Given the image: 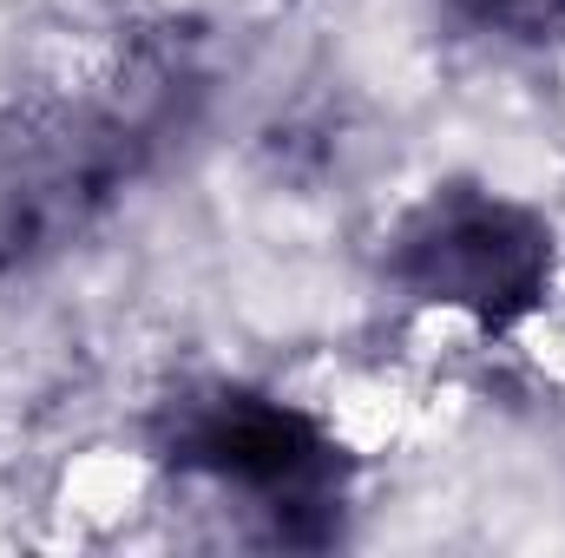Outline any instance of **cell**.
<instances>
[{
    "mask_svg": "<svg viewBox=\"0 0 565 558\" xmlns=\"http://www.w3.org/2000/svg\"><path fill=\"white\" fill-rule=\"evenodd\" d=\"M151 447L171 473L237 493L277 546H329L349 513V447L296 401L244 382L178 388Z\"/></svg>",
    "mask_w": 565,
    "mask_h": 558,
    "instance_id": "obj_2",
    "label": "cell"
},
{
    "mask_svg": "<svg viewBox=\"0 0 565 558\" xmlns=\"http://www.w3.org/2000/svg\"><path fill=\"white\" fill-rule=\"evenodd\" d=\"M460 26L507 46H565V0H440Z\"/></svg>",
    "mask_w": 565,
    "mask_h": 558,
    "instance_id": "obj_4",
    "label": "cell"
},
{
    "mask_svg": "<svg viewBox=\"0 0 565 558\" xmlns=\"http://www.w3.org/2000/svg\"><path fill=\"white\" fill-rule=\"evenodd\" d=\"M388 277L422 309H447L480 335H507L553 302V224L487 184H434L388 237Z\"/></svg>",
    "mask_w": 565,
    "mask_h": 558,
    "instance_id": "obj_3",
    "label": "cell"
},
{
    "mask_svg": "<svg viewBox=\"0 0 565 558\" xmlns=\"http://www.w3.org/2000/svg\"><path fill=\"white\" fill-rule=\"evenodd\" d=\"M198 73L184 53H139L79 93L0 112V277L40 270L158 164L184 132Z\"/></svg>",
    "mask_w": 565,
    "mask_h": 558,
    "instance_id": "obj_1",
    "label": "cell"
}]
</instances>
